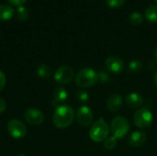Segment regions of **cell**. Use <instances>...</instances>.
Returning <instances> with one entry per match:
<instances>
[{
    "label": "cell",
    "instance_id": "obj_17",
    "mask_svg": "<svg viewBox=\"0 0 157 156\" xmlns=\"http://www.w3.org/2000/svg\"><path fill=\"white\" fill-rule=\"evenodd\" d=\"M144 67V64L141 61L139 60H133L132 62H130L129 65H128V69L127 71L131 74H139L142 69Z\"/></svg>",
    "mask_w": 157,
    "mask_h": 156
},
{
    "label": "cell",
    "instance_id": "obj_28",
    "mask_svg": "<svg viewBox=\"0 0 157 156\" xmlns=\"http://www.w3.org/2000/svg\"><path fill=\"white\" fill-rule=\"evenodd\" d=\"M154 79H155V86H157V71L155 72V77H154Z\"/></svg>",
    "mask_w": 157,
    "mask_h": 156
},
{
    "label": "cell",
    "instance_id": "obj_27",
    "mask_svg": "<svg viewBox=\"0 0 157 156\" xmlns=\"http://www.w3.org/2000/svg\"><path fill=\"white\" fill-rule=\"evenodd\" d=\"M6 108V103L4 99L0 98V113H3Z\"/></svg>",
    "mask_w": 157,
    "mask_h": 156
},
{
    "label": "cell",
    "instance_id": "obj_9",
    "mask_svg": "<svg viewBox=\"0 0 157 156\" xmlns=\"http://www.w3.org/2000/svg\"><path fill=\"white\" fill-rule=\"evenodd\" d=\"M105 66L109 73L114 74H120L123 71L125 64L121 58L116 55H112L106 59Z\"/></svg>",
    "mask_w": 157,
    "mask_h": 156
},
{
    "label": "cell",
    "instance_id": "obj_22",
    "mask_svg": "<svg viewBox=\"0 0 157 156\" xmlns=\"http://www.w3.org/2000/svg\"><path fill=\"white\" fill-rule=\"evenodd\" d=\"M106 3L110 8H119L124 5L125 0H106Z\"/></svg>",
    "mask_w": 157,
    "mask_h": 156
},
{
    "label": "cell",
    "instance_id": "obj_24",
    "mask_svg": "<svg viewBox=\"0 0 157 156\" xmlns=\"http://www.w3.org/2000/svg\"><path fill=\"white\" fill-rule=\"evenodd\" d=\"M98 74V79H99L101 84H106V83H109L110 81L109 74L108 73H106L105 71L100 70Z\"/></svg>",
    "mask_w": 157,
    "mask_h": 156
},
{
    "label": "cell",
    "instance_id": "obj_31",
    "mask_svg": "<svg viewBox=\"0 0 157 156\" xmlns=\"http://www.w3.org/2000/svg\"><path fill=\"white\" fill-rule=\"evenodd\" d=\"M155 2H156V4H157V0H155Z\"/></svg>",
    "mask_w": 157,
    "mask_h": 156
},
{
    "label": "cell",
    "instance_id": "obj_18",
    "mask_svg": "<svg viewBox=\"0 0 157 156\" xmlns=\"http://www.w3.org/2000/svg\"><path fill=\"white\" fill-rule=\"evenodd\" d=\"M37 74L40 77L43 79H48L52 75V69L45 63H42L38 66L37 68Z\"/></svg>",
    "mask_w": 157,
    "mask_h": 156
},
{
    "label": "cell",
    "instance_id": "obj_1",
    "mask_svg": "<svg viewBox=\"0 0 157 156\" xmlns=\"http://www.w3.org/2000/svg\"><path fill=\"white\" fill-rule=\"evenodd\" d=\"M75 120V111L73 108L68 105H61L56 108L53 116L52 122L58 129L63 130L72 125Z\"/></svg>",
    "mask_w": 157,
    "mask_h": 156
},
{
    "label": "cell",
    "instance_id": "obj_5",
    "mask_svg": "<svg viewBox=\"0 0 157 156\" xmlns=\"http://www.w3.org/2000/svg\"><path fill=\"white\" fill-rule=\"evenodd\" d=\"M133 122L138 128L146 129L150 127L153 122V114L145 108H140L135 111L133 115Z\"/></svg>",
    "mask_w": 157,
    "mask_h": 156
},
{
    "label": "cell",
    "instance_id": "obj_20",
    "mask_svg": "<svg viewBox=\"0 0 157 156\" xmlns=\"http://www.w3.org/2000/svg\"><path fill=\"white\" fill-rule=\"evenodd\" d=\"M16 16L18 19L20 20H25L28 16H29V10L23 6H17V10H16Z\"/></svg>",
    "mask_w": 157,
    "mask_h": 156
},
{
    "label": "cell",
    "instance_id": "obj_2",
    "mask_svg": "<svg viewBox=\"0 0 157 156\" xmlns=\"http://www.w3.org/2000/svg\"><path fill=\"white\" fill-rule=\"evenodd\" d=\"M98 80V74L92 68L85 67L79 70L75 75V85L81 88H87L97 84Z\"/></svg>",
    "mask_w": 157,
    "mask_h": 156
},
{
    "label": "cell",
    "instance_id": "obj_15",
    "mask_svg": "<svg viewBox=\"0 0 157 156\" xmlns=\"http://www.w3.org/2000/svg\"><path fill=\"white\" fill-rule=\"evenodd\" d=\"M68 93L63 87H57L53 91V102L60 104L67 99Z\"/></svg>",
    "mask_w": 157,
    "mask_h": 156
},
{
    "label": "cell",
    "instance_id": "obj_29",
    "mask_svg": "<svg viewBox=\"0 0 157 156\" xmlns=\"http://www.w3.org/2000/svg\"><path fill=\"white\" fill-rule=\"evenodd\" d=\"M155 60H156L157 62V46L156 48H155Z\"/></svg>",
    "mask_w": 157,
    "mask_h": 156
},
{
    "label": "cell",
    "instance_id": "obj_11",
    "mask_svg": "<svg viewBox=\"0 0 157 156\" xmlns=\"http://www.w3.org/2000/svg\"><path fill=\"white\" fill-rule=\"evenodd\" d=\"M122 103L123 100L121 96L119 94H113L108 98L106 107L109 112H117L122 107Z\"/></svg>",
    "mask_w": 157,
    "mask_h": 156
},
{
    "label": "cell",
    "instance_id": "obj_8",
    "mask_svg": "<svg viewBox=\"0 0 157 156\" xmlns=\"http://www.w3.org/2000/svg\"><path fill=\"white\" fill-rule=\"evenodd\" d=\"M94 115L92 109L87 106H81L76 111V120L82 127H88L93 123Z\"/></svg>",
    "mask_w": 157,
    "mask_h": 156
},
{
    "label": "cell",
    "instance_id": "obj_16",
    "mask_svg": "<svg viewBox=\"0 0 157 156\" xmlns=\"http://www.w3.org/2000/svg\"><path fill=\"white\" fill-rule=\"evenodd\" d=\"M144 17L150 23L157 22V5H150L144 12Z\"/></svg>",
    "mask_w": 157,
    "mask_h": 156
},
{
    "label": "cell",
    "instance_id": "obj_3",
    "mask_svg": "<svg viewBox=\"0 0 157 156\" xmlns=\"http://www.w3.org/2000/svg\"><path fill=\"white\" fill-rule=\"evenodd\" d=\"M109 132V127L108 123L103 119H99L92 124L89 131V137L95 143H101L108 138Z\"/></svg>",
    "mask_w": 157,
    "mask_h": 156
},
{
    "label": "cell",
    "instance_id": "obj_4",
    "mask_svg": "<svg viewBox=\"0 0 157 156\" xmlns=\"http://www.w3.org/2000/svg\"><path fill=\"white\" fill-rule=\"evenodd\" d=\"M130 131V122L123 116H118L114 118L110 123V131L114 138L122 139Z\"/></svg>",
    "mask_w": 157,
    "mask_h": 156
},
{
    "label": "cell",
    "instance_id": "obj_21",
    "mask_svg": "<svg viewBox=\"0 0 157 156\" xmlns=\"http://www.w3.org/2000/svg\"><path fill=\"white\" fill-rule=\"evenodd\" d=\"M116 145H117V139L114 138L113 136L107 138L104 141V147L107 150H113L116 147Z\"/></svg>",
    "mask_w": 157,
    "mask_h": 156
},
{
    "label": "cell",
    "instance_id": "obj_23",
    "mask_svg": "<svg viewBox=\"0 0 157 156\" xmlns=\"http://www.w3.org/2000/svg\"><path fill=\"white\" fill-rule=\"evenodd\" d=\"M76 98L78 101H80L82 103H86L88 101L89 97H88V94L85 90H79L76 93Z\"/></svg>",
    "mask_w": 157,
    "mask_h": 156
},
{
    "label": "cell",
    "instance_id": "obj_30",
    "mask_svg": "<svg viewBox=\"0 0 157 156\" xmlns=\"http://www.w3.org/2000/svg\"><path fill=\"white\" fill-rule=\"evenodd\" d=\"M17 156H26V155H24V154H19V155H17Z\"/></svg>",
    "mask_w": 157,
    "mask_h": 156
},
{
    "label": "cell",
    "instance_id": "obj_26",
    "mask_svg": "<svg viewBox=\"0 0 157 156\" xmlns=\"http://www.w3.org/2000/svg\"><path fill=\"white\" fill-rule=\"evenodd\" d=\"M11 5H14L16 6H22L27 0H7Z\"/></svg>",
    "mask_w": 157,
    "mask_h": 156
},
{
    "label": "cell",
    "instance_id": "obj_32",
    "mask_svg": "<svg viewBox=\"0 0 157 156\" xmlns=\"http://www.w3.org/2000/svg\"><path fill=\"white\" fill-rule=\"evenodd\" d=\"M93 1H95V0H93Z\"/></svg>",
    "mask_w": 157,
    "mask_h": 156
},
{
    "label": "cell",
    "instance_id": "obj_13",
    "mask_svg": "<svg viewBox=\"0 0 157 156\" xmlns=\"http://www.w3.org/2000/svg\"><path fill=\"white\" fill-rule=\"evenodd\" d=\"M143 97L137 93H131L126 96L125 103L131 108H138L143 105Z\"/></svg>",
    "mask_w": 157,
    "mask_h": 156
},
{
    "label": "cell",
    "instance_id": "obj_12",
    "mask_svg": "<svg viewBox=\"0 0 157 156\" xmlns=\"http://www.w3.org/2000/svg\"><path fill=\"white\" fill-rule=\"evenodd\" d=\"M147 140V135L145 132L144 131H134L132 132L130 137H129V140H128V143L129 144L132 146V147H134V148H138V147H141L143 144L145 143Z\"/></svg>",
    "mask_w": 157,
    "mask_h": 156
},
{
    "label": "cell",
    "instance_id": "obj_7",
    "mask_svg": "<svg viewBox=\"0 0 157 156\" xmlns=\"http://www.w3.org/2000/svg\"><path fill=\"white\" fill-rule=\"evenodd\" d=\"M75 76V72L71 66L68 65H63L60 66L55 74H54V80L62 85H66L70 83Z\"/></svg>",
    "mask_w": 157,
    "mask_h": 156
},
{
    "label": "cell",
    "instance_id": "obj_14",
    "mask_svg": "<svg viewBox=\"0 0 157 156\" xmlns=\"http://www.w3.org/2000/svg\"><path fill=\"white\" fill-rule=\"evenodd\" d=\"M14 15V9L10 5H0V20H9Z\"/></svg>",
    "mask_w": 157,
    "mask_h": 156
},
{
    "label": "cell",
    "instance_id": "obj_10",
    "mask_svg": "<svg viewBox=\"0 0 157 156\" xmlns=\"http://www.w3.org/2000/svg\"><path fill=\"white\" fill-rule=\"evenodd\" d=\"M25 120L32 126H39L44 120V114L38 108H29L24 113Z\"/></svg>",
    "mask_w": 157,
    "mask_h": 156
},
{
    "label": "cell",
    "instance_id": "obj_6",
    "mask_svg": "<svg viewBox=\"0 0 157 156\" xmlns=\"http://www.w3.org/2000/svg\"><path fill=\"white\" fill-rule=\"evenodd\" d=\"M7 131L14 139H21L27 134V127L18 120H11L7 123Z\"/></svg>",
    "mask_w": 157,
    "mask_h": 156
},
{
    "label": "cell",
    "instance_id": "obj_25",
    "mask_svg": "<svg viewBox=\"0 0 157 156\" xmlns=\"http://www.w3.org/2000/svg\"><path fill=\"white\" fill-rule=\"evenodd\" d=\"M6 84V77L5 74L2 71H0V93L5 88Z\"/></svg>",
    "mask_w": 157,
    "mask_h": 156
},
{
    "label": "cell",
    "instance_id": "obj_19",
    "mask_svg": "<svg viewBox=\"0 0 157 156\" xmlns=\"http://www.w3.org/2000/svg\"><path fill=\"white\" fill-rule=\"evenodd\" d=\"M129 22L132 25V26H139L143 23L144 21V17L143 15L138 12V11H135V12H132L130 16H129V18H128Z\"/></svg>",
    "mask_w": 157,
    "mask_h": 156
}]
</instances>
